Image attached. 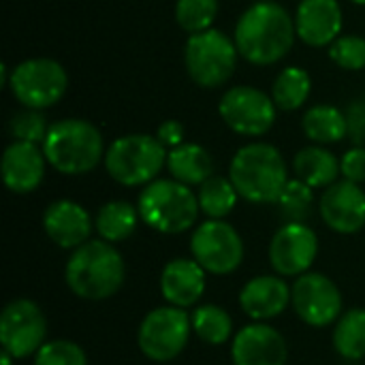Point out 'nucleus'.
Instances as JSON below:
<instances>
[{
  "label": "nucleus",
  "instance_id": "1",
  "mask_svg": "<svg viewBox=\"0 0 365 365\" xmlns=\"http://www.w3.org/2000/svg\"><path fill=\"white\" fill-rule=\"evenodd\" d=\"M295 17L274 0L255 2L237 19L233 41L240 56L255 66L282 60L295 43Z\"/></svg>",
  "mask_w": 365,
  "mask_h": 365
},
{
  "label": "nucleus",
  "instance_id": "2",
  "mask_svg": "<svg viewBox=\"0 0 365 365\" xmlns=\"http://www.w3.org/2000/svg\"><path fill=\"white\" fill-rule=\"evenodd\" d=\"M229 178L242 199L259 205L276 203L289 184V167L278 148L255 141L235 152Z\"/></svg>",
  "mask_w": 365,
  "mask_h": 365
},
{
  "label": "nucleus",
  "instance_id": "3",
  "mask_svg": "<svg viewBox=\"0 0 365 365\" xmlns=\"http://www.w3.org/2000/svg\"><path fill=\"white\" fill-rule=\"evenodd\" d=\"M64 278L68 289L81 299H109L124 284V259L109 242L92 240L73 250Z\"/></svg>",
  "mask_w": 365,
  "mask_h": 365
},
{
  "label": "nucleus",
  "instance_id": "4",
  "mask_svg": "<svg viewBox=\"0 0 365 365\" xmlns=\"http://www.w3.org/2000/svg\"><path fill=\"white\" fill-rule=\"evenodd\" d=\"M47 163L62 175H83L105 160V143L101 130L81 118H66L49 126L41 143Z\"/></svg>",
  "mask_w": 365,
  "mask_h": 365
},
{
  "label": "nucleus",
  "instance_id": "5",
  "mask_svg": "<svg viewBox=\"0 0 365 365\" xmlns=\"http://www.w3.org/2000/svg\"><path fill=\"white\" fill-rule=\"evenodd\" d=\"M137 210L141 220L167 235H178L188 231L201 212L197 195L190 190V186L178 182V180H154L150 182L137 201Z\"/></svg>",
  "mask_w": 365,
  "mask_h": 365
},
{
  "label": "nucleus",
  "instance_id": "6",
  "mask_svg": "<svg viewBox=\"0 0 365 365\" xmlns=\"http://www.w3.org/2000/svg\"><path fill=\"white\" fill-rule=\"evenodd\" d=\"M169 150L145 133L118 137L105 152L107 173L122 186H148L167 167Z\"/></svg>",
  "mask_w": 365,
  "mask_h": 365
},
{
  "label": "nucleus",
  "instance_id": "7",
  "mask_svg": "<svg viewBox=\"0 0 365 365\" xmlns=\"http://www.w3.org/2000/svg\"><path fill=\"white\" fill-rule=\"evenodd\" d=\"M237 45L225 32L210 28L190 34L184 47L188 77L201 88H218L231 79L237 66Z\"/></svg>",
  "mask_w": 365,
  "mask_h": 365
},
{
  "label": "nucleus",
  "instance_id": "8",
  "mask_svg": "<svg viewBox=\"0 0 365 365\" xmlns=\"http://www.w3.org/2000/svg\"><path fill=\"white\" fill-rule=\"evenodd\" d=\"M68 88L64 66L51 58H30L11 68L9 90L28 109H47L62 101Z\"/></svg>",
  "mask_w": 365,
  "mask_h": 365
},
{
  "label": "nucleus",
  "instance_id": "9",
  "mask_svg": "<svg viewBox=\"0 0 365 365\" xmlns=\"http://www.w3.org/2000/svg\"><path fill=\"white\" fill-rule=\"evenodd\" d=\"M192 331V321L178 306L156 308L145 314L139 325L137 344L141 353L158 364L175 359L188 344Z\"/></svg>",
  "mask_w": 365,
  "mask_h": 365
},
{
  "label": "nucleus",
  "instance_id": "10",
  "mask_svg": "<svg viewBox=\"0 0 365 365\" xmlns=\"http://www.w3.org/2000/svg\"><path fill=\"white\" fill-rule=\"evenodd\" d=\"M276 109L274 98L252 86L229 88L218 105L222 122L244 137H261L269 133L276 122Z\"/></svg>",
  "mask_w": 365,
  "mask_h": 365
},
{
  "label": "nucleus",
  "instance_id": "11",
  "mask_svg": "<svg viewBox=\"0 0 365 365\" xmlns=\"http://www.w3.org/2000/svg\"><path fill=\"white\" fill-rule=\"evenodd\" d=\"M190 252L205 272L225 276L235 272L244 261V242L229 222L210 218L195 229Z\"/></svg>",
  "mask_w": 365,
  "mask_h": 365
},
{
  "label": "nucleus",
  "instance_id": "12",
  "mask_svg": "<svg viewBox=\"0 0 365 365\" xmlns=\"http://www.w3.org/2000/svg\"><path fill=\"white\" fill-rule=\"evenodd\" d=\"M47 321L43 310L30 299H13L0 317V344L15 359L36 355L45 344Z\"/></svg>",
  "mask_w": 365,
  "mask_h": 365
},
{
  "label": "nucleus",
  "instance_id": "13",
  "mask_svg": "<svg viewBox=\"0 0 365 365\" xmlns=\"http://www.w3.org/2000/svg\"><path fill=\"white\" fill-rule=\"evenodd\" d=\"M295 314L310 327H327L342 317V293L336 282L323 274L306 272L297 276L291 289Z\"/></svg>",
  "mask_w": 365,
  "mask_h": 365
},
{
  "label": "nucleus",
  "instance_id": "14",
  "mask_svg": "<svg viewBox=\"0 0 365 365\" xmlns=\"http://www.w3.org/2000/svg\"><path fill=\"white\" fill-rule=\"evenodd\" d=\"M319 252V237L306 222H284L269 244V263L280 276L306 274Z\"/></svg>",
  "mask_w": 365,
  "mask_h": 365
},
{
  "label": "nucleus",
  "instance_id": "15",
  "mask_svg": "<svg viewBox=\"0 0 365 365\" xmlns=\"http://www.w3.org/2000/svg\"><path fill=\"white\" fill-rule=\"evenodd\" d=\"M325 225L342 235H353L365 227V192L359 184L340 180L325 188L319 201Z\"/></svg>",
  "mask_w": 365,
  "mask_h": 365
},
{
  "label": "nucleus",
  "instance_id": "16",
  "mask_svg": "<svg viewBox=\"0 0 365 365\" xmlns=\"http://www.w3.org/2000/svg\"><path fill=\"white\" fill-rule=\"evenodd\" d=\"M233 365H287V340L265 323H252L240 329L231 346Z\"/></svg>",
  "mask_w": 365,
  "mask_h": 365
},
{
  "label": "nucleus",
  "instance_id": "17",
  "mask_svg": "<svg viewBox=\"0 0 365 365\" xmlns=\"http://www.w3.org/2000/svg\"><path fill=\"white\" fill-rule=\"evenodd\" d=\"M45 152L36 143L13 141L2 154V180L15 195L34 192L45 178Z\"/></svg>",
  "mask_w": 365,
  "mask_h": 365
},
{
  "label": "nucleus",
  "instance_id": "18",
  "mask_svg": "<svg viewBox=\"0 0 365 365\" xmlns=\"http://www.w3.org/2000/svg\"><path fill=\"white\" fill-rule=\"evenodd\" d=\"M342 6L338 0H302L295 11L297 36L310 47L331 45L342 32Z\"/></svg>",
  "mask_w": 365,
  "mask_h": 365
},
{
  "label": "nucleus",
  "instance_id": "19",
  "mask_svg": "<svg viewBox=\"0 0 365 365\" xmlns=\"http://www.w3.org/2000/svg\"><path fill=\"white\" fill-rule=\"evenodd\" d=\"M92 218L86 212V207H81L75 201L68 199H60L53 201L51 205H47L45 214H43V229L47 233V237L60 246V248H79L81 244L88 242L90 233H92Z\"/></svg>",
  "mask_w": 365,
  "mask_h": 365
},
{
  "label": "nucleus",
  "instance_id": "20",
  "mask_svg": "<svg viewBox=\"0 0 365 365\" xmlns=\"http://www.w3.org/2000/svg\"><path fill=\"white\" fill-rule=\"evenodd\" d=\"M291 304V289L278 276H259L240 291L242 310L257 323L280 317Z\"/></svg>",
  "mask_w": 365,
  "mask_h": 365
},
{
  "label": "nucleus",
  "instance_id": "21",
  "mask_svg": "<svg viewBox=\"0 0 365 365\" xmlns=\"http://www.w3.org/2000/svg\"><path fill=\"white\" fill-rule=\"evenodd\" d=\"M160 293L171 306H195L205 293V269L195 259L169 261L160 274Z\"/></svg>",
  "mask_w": 365,
  "mask_h": 365
},
{
  "label": "nucleus",
  "instance_id": "22",
  "mask_svg": "<svg viewBox=\"0 0 365 365\" xmlns=\"http://www.w3.org/2000/svg\"><path fill=\"white\" fill-rule=\"evenodd\" d=\"M167 169L173 180L186 186H201L214 175V158L199 143H182L169 150Z\"/></svg>",
  "mask_w": 365,
  "mask_h": 365
},
{
  "label": "nucleus",
  "instance_id": "23",
  "mask_svg": "<svg viewBox=\"0 0 365 365\" xmlns=\"http://www.w3.org/2000/svg\"><path fill=\"white\" fill-rule=\"evenodd\" d=\"M293 171L297 180L306 182L312 188H327L338 182V175L342 173L336 154L325 150L323 145H308L299 150L293 158Z\"/></svg>",
  "mask_w": 365,
  "mask_h": 365
},
{
  "label": "nucleus",
  "instance_id": "24",
  "mask_svg": "<svg viewBox=\"0 0 365 365\" xmlns=\"http://www.w3.org/2000/svg\"><path fill=\"white\" fill-rule=\"evenodd\" d=\"M302 128L317 145L338 143L349 135L346 115L334 105H314L302 118Z\"/></svg>",
  "mask_w": 365,
  "mask_h": 365
},
{
  "label": "nucleus",
  "instance_id": "25",
  "mask_svg": "<svg viewBox=\"0 0 365 365\" xmlns=\"http://www.w3.org/2000/svg\"><path fill=\"white\" fill-rule=\"evenodd\" d=\"M139 220H141L139 210L133 203L109 201L98 210V214L94 218V229L101 235V240L115 244V242L128 240L135 233Z\"/></svg>",
  "mask_w": 365,
  "mask_h": 365
},
{
  "label": "nucleus",
  "instance_id": "26",
  "mask_svg": "<svg viewBox=\"0 0 365 365\" xmlns=\"http://www.w3.org/2000/svg\"><path fill=\"white\" fill-rule=\"evenodd\" d=\"M312 90V79L302 66H287L278 73L272 86V98L278 109L295 111L304 107Z\"/></svg>",
  "mask_w": 365,
  "mask_h": 365
},
{
  "label": "nucleus",
  "instance_id": "27",
  "mask_svg": "<svg viewBox=\"0 0 365 365\" xmlns=\"http://www.w3.org/2000/svg\"><path fill=\"white\" fill-rule=\"evenodd\" d=\"M334 349L349 361L365 357V310L355 308L342 314L334 329Z\"/></svg>",
  "mask_w": 365,
  "mask_h": 365
},
{
  "label": "nucleus",
  "instance_id": "28",
  "mask_svg": "<svg viewBox=\"0 0 365 365\" xmlns=\"http://www.w3.org/2000/svg\"><path fill=\"white\" fill-rule=\"evenodd\" d=\"M237 197L240 192L233 186L231 178H220V175H212L210 180H205L197 192L201 212L214 220H222L225 216H229L237 205Z\"/></svg>",
  "mask_w": 365,
  "mask_h": 365
},
{
  "label": "nucleus",
  "instance_id": "29",
  "mask_svg": "<svg viewBox=\"0 0 365 365\" xmlns=\"http://www.w3.org/2000/svg\"><path fill=\"white\" fill-rule=\"evenodd\" d=\"M190 321H192V331L212 346L225 344L233 334V321L229 312L214 304L199 306L190 317Z\"/></svg>",
  "mask_w": 365,
  "mask_h": 365
},
{
  "label": "nucleus",
  "instance_id": "30",
  "mask_svg": "<svg viewBox=\"0 0 365 365\" xmlns=\"http://www.w3.org/2000/svg\"><path fill=\"white\" fill-rule=\"evenodd\" d=\"M278 210L284 222H306L314 212V192L302 180H289L282 195L278 197Z\"/></svg>",
  "mask_w": 365,
  "mask_h": 365
},
{
  "label": "nucleus",
  "instance_id": "31",
  "mask_svg": "<svg viewBox=\"0 0 365 365\" xmlns=\"http://www.w3.org/2000/svg\"><path fill=\"white\" fill-rule=\"evenodd\" d=\"M218 15V0H178L175 19L182 30L197 34L210 30Z\"/></svg>",
  "mask_w": 365,
  "mask_h": 365
},
{
  "label": "nucleus",
  "instance_id": "32",
  "mask_svg": "<svg viewBox=\"0 0 365 365\" xmlns=\"http://www.w3.org/2000/svg\"><path fill=\"white\" fill-rule=\"evenodd\" d=\"M9 130L15 141H28V143L38 145L45 141V137L49 133V124H47V118L43 115V111L24 107L9 120Z\"/></svg>",
  "mask_w": 365,
  "mask_h": 365
},
{
  "label": "nucleus",
  "instance_id": "33",
  "mask_svg": "<svg viewBox=\"0 0 365 365\" xmlns=\"http://www.w3.org/2000/svg\"><path fill=\"white\" fill-rule=\"evenodd\" d=\"M34 365H88V357L71 340H51L36 351Z\"/></svg>",
  "mask_w": 365,
  "mask_h": 365
},
{
  "label": "nucleus",
  "instance_id": "34",
  "mask_svg": "<svg viewBox=\"0 0 365 365\" xmlns=\"http://www.w3.org/2000/svg\"><path fill=\"white\" fill-rule=\"evenodd\" d=\"M329 58L344 71L365 68V38L359 34L338 36L329 45Z\"/></svg>",
  "mask_w": 365,
  "mask_h": 365
},
{
  "label": "nucleus",
  "instance_id": "35",
  "mask_svg": "<svg viewBox=\"0 0 365 365\" xmlns=\"http://www.w3.org/2000/svg\"><path fill=\"white\" fill-rule=\"evenodd\" d=\"M340 169H342L344 180L355 182V184H361V182H365V148L364 145H355V148H351V150L342 156V160H340Z\"/></svg>",
  "mask_w": 365,
  "mask_h": 365
},
{
  "label": "nucleus",
  "instance_id": "36",
  "mask_svg": "<svg viewBox=\"0 0 365 365\" xmlns=\"http://www.w3.org/2000/svg\"><path fill=\"white\" fill-rule=\"evenodd\" d=\"M346 126H349V137L355 145L365 143V96L355 98L349 109H346Z\"/></svg>",
  "mask_w": 365,
  "mask_h": 365
},
{
  "label": "nucleus",
  "instance_id": "37",
  "mask_svg": "<svg viewBox=\"0 0 365 365\" xmlns=\"http://www.w3.org/2000/svg\"><path fill=\"white\" fill-rule=\"evenodd\" d=\"M156 139H158L167 150H173V148L186 143V141H184V124L178 122V120H165V122L158 126V130H156Z\"/></svg>",
  "mask_w": 365,
  "mask_h": 365
},
{
  "label": "nucleus",
  "instance_id": "38",
  "mask_svg": "<svg viewBox=\"0 0 365 365\" xmlns=\"http://www.w3.org/2000/svg\"><path fill=\"white\" fill-rule=\"evenodd\" d=\"M13 359H15V357L2 349V353H0V365H13Z\"/></svg>",
  "mask_w": 365,
  "mask_h": 365
},
{
  "label": "nucleus",
  "instance_id": "39",
  "mask_svg": "<svg viewBox=\"0 0 365 365\" xmlns=\"http://www.w3.org/2000/svg\"><path fill=\"white\" fill-rule=\"evenodd\" d=\"M351 2H355V4H359V6H365V0H351Z\"/></svg>",
  "mask_w": 365,
  "mask_h": 365
},
{
  "label": "nucleus",
  "instance_id": "40",
  "mask_svg": "<svg viewBox=\"0 0 365 365\" xmlns=\"http://www.w3.org/2000/svg\"><path fill=\"white\" fill-rule=\"evenodd\" d=\"M257 2H265V0H257Z\"/></svg>",
  "mask_w": 365,
  "mask_h": 365
}]
</instances>
